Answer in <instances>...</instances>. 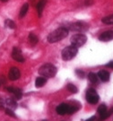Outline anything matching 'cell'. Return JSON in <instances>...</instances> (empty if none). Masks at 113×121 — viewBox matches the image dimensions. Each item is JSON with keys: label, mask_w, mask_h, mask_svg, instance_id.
<instances>
[{"label": "cell", "mask_w": 113, "mask_h": 121, "mask_svg": "<svg viewBox=\"0 0 113 121\" xmlns=\"http://www.w3.org/2000/svg\"><path fill=\"white\" fill-rule=\"evenodd\" d=\"M85 98H86V100L90 104H96L98 103V101L100 99V96H99V94L97 93V91L94 89L90 88L86 91Z\"/></svg>", "instance_id": "5"}, {"label": "cell", "mask_w": 113, "mask_h": 121, "mask_svg": "<svg viewBox=\"0 0 113 121\" xmlns=\"http://www.w3.org/2000/svg\"><path fill=\"white\" fill-rule=\"evenodd\" d=\"M46 3H47V0H39L38 2V4H37V12H38L39 16H41Z\"/></svg>", "instance_id": "13"}, {"label": "cell", "mask_w": 113, "mask_h": 121, "mask_svg": "<svg viewBox=\"0 0 113 121\" xmlns=\"http://www.w3.org/2000/svg\"><path fill=\"white\" fill-rule=\"evenodd\" d=\"M20 76H21V73L17 67H12L9 70L8 77L11 81H16L20 78Z\"/></svg>", "instance_id": "8"}, {"label": "cell", "mask_w": 113, "mask_h": 121, "mask_svg": "<svg viewBox=\"0 0 113 121\" xmlns=\"http://www.w3.org/2000/svg\"><path fill=\"white\" fill-rule=\"evenodd\" d=\"M69 104L67 103H61L60 105H58L56 108V111L58 115L64 116L65 114H68L69 111Z\"/></svg>", "instance_id": "9"}, {"label": "cell", "mask_w": 113, "mask_h": 121, "mask_svg": "<svg viewBox=\"0 0 113 121\" xmlns=\"http://www.w3.org/2000/svg\"><path fill=\"white\" fill-rule=\"evenodd\" d=\"M12 57H13L15 61L20 62V63L24 62V57H23V56H22V51L20 50V48H16V47H14V48H13V51H12Z\"/></svg>", "instance_id": "7"}, {"label": "cell", "mask_w": 113, "mask_h": 121, "mask_svg": "<svg viewBox=\"0 0 113 121\" xmlns=\"http://www.w3.org/2000/svg\"><path fill=\"white\" fill-rule=\"evenodd\" d=\"M66 88H67V90H68L70 92H72V93H76V92L78 91V89H77L76 86L74 85L73 83H68Z\"/></svg>", "instance_id": "22"}, {"label": "cell", "mask_w": 113, "mask_h": 121, "mask_svg": "<svg viewBox=\"0 0 113 121\" xmlns=\"http://www.w3.org/2000/svg\"><path fill=\"white\" fill-rule=\"evenodd\" d=\"M99 39L103 42H108L113 39V30H106L99 36Z\"/></svg>", "instance_id": "10"}, {"label": "cell", "mask_w": 113, "mask_h": 121, "mask_svg": "<svg viewBox=\"0 0 113 121\" xmlns=\"http://www.w3.org/2000/svg\"><path fill=\"white\" fill-rule=\"evenodd\" d=\"M75 73L77 74V76L79 78H83L84 77V73H83V71H81V70L77 69L75 71Z\"/></svg>", "instance_id": "25"}, {"label": "cell", "mask_w": 113, "mask_h": 121, "mask_svg": "<svg viewBox=\"0 0 113 121\" xmlns=\"http://www.w3.org/2000/svg\"><path fill=\"white\" fill-rule=\"evenodd\" d=\"M96 119V117L95 116H92L91 117H90V118H88V119H86L85 121H94Z\"/></svg>", "instance_id": "28"}, {"label": "cell", "mask_w": 113, "mask_h": 121, "mask_svg": "<svg viewBox=\"0 0 113 121\" xmlns=\"http://www.w3.org/2000/svg\"><path fill=\"white\" fill-rule=\"evenodd\" d=\"M89 25H87L85 22H77L72 23L69 26V29L71 30H74V31H79V32H83L85 30H88Z\"/></svg>", "instance_id": "6"}, {"label": "cell", "mask_w": 113, "mask_h": 121, "mask_svg": "<svg viewBox=\"0 0 113 121\" xmlns=\"http://www.w3.org/2000/svg\"><path fill=\"white\" fill-rule=\"evenodd\" d=\"M68 35V30L66 27H59L48 36V41L49 43H56L66 38Z\"/></svg>", "instance_id": "1"}, {"label": "cell", "mask_w": 113, "mask_h": 121, "mask_svg": "<svg viewBox=\"0 0 113 121\" xmlns=\"http://www.w3.org/2000/svg\"><path fill=\"white\" fill-rule=\"evenodd\" d=\"M0 1H2V2H7L8 0H0Z\"/></svg>", "instance_id": "29"}, {"label": "cell", "mask_w": 113, "mask_h": 121, "mask_svg": "<svg viewBox=\"0 0 113 121\" xmlns=\"http://www.w3.org/2000/svg\"><path fill=\"white\" fill-rule=\"evenodd\" d=\"M97 111L99 113V115L101 117V116H103L105 113L108 111V109H107V107H106L105 104H101L100 107L98 108V110H97Z\"/></svg>", "instance_id": "19"}, {"label": "cell", "mask_w": 113, "mask_h": 121, "mask_svg": "<svg viewBox=\"0 0 113 121\" xmlns=\"http://www.w3.org/2000/svg\"><path fill=\"white\" fill-rule=\"evenodd\" d=\"M28 9H29V4H24L22 6L21 8V11H20V13H19V17L22 18L26 15L27 12H28Z\"/></svg>", "instance_id": "18"}, {"label": "cell", "mask_w": 113, "mask_h": 121, "mask_svg": "<svg viewBox=\"0 0 113 121\" xmlns=\"http://www.w3.org/2000/svg\"><path fill=\"white\" fill-rule=\"evenodd\" d=\"M39 73L45 78L54 77L56 73V67L52 64H45L39 67Z\"/></svg>", "instance_id": "2"}, {"label": "cell", "mask_w": 113, "mask_h": 121, "mask_svg": "<svg viewBox=\"0 0 113 121\" xmlns=\"http://www.w3.org/2000/svg\"><path fill=\"white\" fill-rule=\"evenodd\" d=\"M4 26L6 27V28H8V29H14L15 28V23L13 22V21L12 20H10V19H6L5 20V22H4Z\"/></svg>", "instance_id": "20"}, {"label": "cell", "mask_w": 113, "mask_h": 121, "mask_svg": "<svg viewBox=\"0 0 113 121\" xmlns=\"http://www.w3.org/2000/svg\"><path fill=\"white\" fill-rule=\"evenodd\" d=\"M4 108V101H3L2 99H0V110H2V109H3Z\"/></svg>", "instance_id": "27"}, {"label": "cell", "mask_w": 113, "mask_h": 121, "mask_svg": "<svg viewBox=\"0 0 113 121\" xmlns=\"http://www.w3.org/2000/svg\"><path fill=\"white\" fill-rule=\"evenodd\" d=\"M77 52H78V48L73 46V45H71V46H68V47H65L62 50L61 56H62L63 60L69 61L71 59H73L74 57H75V56L77 55Z\"/></svg>", "instance_id": "3"}, {"label": "cell", "mask_w": 113, "mask_h": 121, "mask_svg": "<svg viewBox=\"0 0 113 121\" xmlns=\"http://www.w3.org/2000/svg\"><path fill=\"white\" fill-rule=\"evenodd\" d=\"M88 79H89V81H90L91 83H97L99 77H98L97 73L91 72V73H89V74H88Z\"/></svg>", "instance_id": "17"}, {"label": "cell", "mask_w": 113, "mask_h": 121, "mask_svg": "<svg viewBox=\"0 0 113 121\" xmlns=\"http://www.w3.org/2000/svg\"><path fill=\"white\" fill-rule=\"evenodd\" d=\"M112 113H113V108H111L109 111H107V112L105 113L103 116H101V117H100V120H105V119H106L107 117H109V116L112 114Z\"/></svg>", "instance_id": "23"}, {"label": "cell", "mask_w": 113, "mask_h": 121, "mask_svg": "<svg viewBox=\"0 0 113 121\" xmlns=\"http://www.w3.org/2000/svg\"><path fill=\"white\" fill-rule=\"evenodd\" d=\"M97 75H98V77L100 79V81H102V82H109V78H110V74L108 71H106V70H100L99 71V73H97Z\"/></svg>", "instance_id": "12"}, {"label": "cell", "mask_w": 113, "mask_h": 121, "mask_svg": "<svg viewBox=\"0 0 113 121\" xmlns=\"http://www.w3.org/2000/svg\"><path fill=\"white\" fill-rule=\"evenodd\" d=\"M43 121H48V120H43Z\"/></svg>", "instance_id": "30"}, {"label": "cell", "mask_w": 113, "mask_h": 121, "mask_svg": "<svg viewBox=\"0 0 113 121\" xmlns=\"http://www.w3.org/2000/svg\"><path fill=\"white\" fill-rule=\"evenodd\" d=\"M47 82V79L43 76H39V77L36 78L35 80V86L37 88H40V87H43Z\"/></svg>", "instance_id": "14"}, {"label": "cell", "mask_w": 113, "mask_h": 121, "mask_svg": "<svg viewBox=\"0 0 113 121\" xmlns=\"http://www.w3.org/2000/svg\"><path fill=\"white\" fill-rule=\"evenodd\" d=\"M5 114L6 115H8V116H10V117H15L16 116H15V114H14V112L13 111V109H11V108H5Z\"/></svg>", "instance_id": "24"}, {"label": "cell", "mask_w": 113, "mask_h": 121, "mask_svg": "<svg viewBox=\"0 0 113 121\" xmlns=\"http://www.w3.org/2000/svg\"><path fill=\"white\" fill-rule=\"evenodd\" d=\"M5 103L8 106V108H11V109H14V108H17V103H16L15 99H13V98H8V99H6Z\"/></svg>", "instance_id": "15"}, {"label": "cell", "mask_w": 113, "mask_h": 121, "mask_svg": "<svg viewBox=\"0 0 113 121\" xmlns=\"http://www.w3.org/2000/svg\"><path fill=\"white\" fill-rule=\"evenodd\" d=\"M106 67H109V68H113V61H110L108 64H106Z\"/></svg>", "instance_id": "26"}, {"label": "cell", "mask_w": 113, "mask_h": 121, "mask_svg": "<svg viewBox=\"0 0 113 121\" xmlns=\"http://www.w3.org/2000/svg\"><path fill=\"white\" fill-rule=\"evenodd\" d=\"M28 39H29V42H30L31 45H36V44L38 43V41H39L38 37H37L34 33H32V32H30V34H29Z\"/></svg>", "instance_id": "16"}, {"label": "cell", "mask_w": 113, "mask_h": 121, "mask_svg": "<svg viewBox=\"0 0 113 121\" xmlns=\"http://www.w3.org/2000/svg\"><path fill=\"white\" fill-rule=\"evenodd\" d=\"M71 44L76 47V48H79V47H82L84 44L86 43L87 41V37L84 34H74L71 37Z\"/></svg>", "instance_id": "4"}, {"label": "cell", "mask_w": 113, "mask_h": 121, "mask_svg": "<svg viewBox=\"0 0 113 121\" xmlns=\"http://www.w3.org/2000/svg\"><path fill=\"white\" fill-rule=\"evenodd\" d=\"M5 90L9 92H11L12 94H13L14 98L16 99H21L22 97V90L19 88H15V87H6Z\"/></svg>", "instance_id": "11"}, {"label": "cell", "mask_w": 113, "mask_h": 121, "mask_svg": "<svg viewBox=\"0 0 113 121\" xmlns=\"http://www.w3.org/2000/svg\"><path fill=\"white\" fill-rule=\"evenodd\" d=\"M101 21H102V22L105 23V24H113V14L102 18Z\"/></svg>", "instance_id": "21"}]
</instances>
